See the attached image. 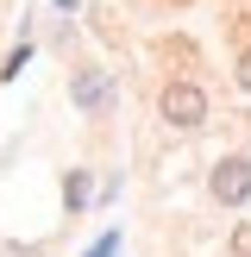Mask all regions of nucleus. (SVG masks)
<instances>
[{
	"instance_id": "nucleus-1",
	"label": "nucleus",
	"mask_w": 251,
	"mask_h": 257,
	"mask_svg": "<svg viewBox=\"0 0 251 257\" xmlns=\"http://www.w3.org/2000/svg\"><path fill=\"white\" fill-rule=\"evenodd\" d=\"M157 113H163V125H176V132H195V125H207V94H201L195 82H163Z\"/></svg>"
},
{
	"instance_id": "nucleus-2",
	"label": "nucleus",
	"mask_w": 251,
	"mask_h": 257,
	"mask_svg": "<svg viewBox=\"0 0 251 257\" xmlns=\"http://www.w3.org/2000/svg\"><path fill=\"white\" fill-rule=\"evenodd\" d=\"M207 195L220 207H245L251 201V157H220L213 176H207Z\"/></svg>"
},
{
	"instance_id": "nucleus-3",
	"label": "nucleus",
	"mask_w": 251,
	"mask_h": 257,
	"mask_svg": "<svg viewBox=\"0 0 251 257\" xmlns=\"http://www.w3.org/2000/svg\"><path fill=\"white\" fill-rule=\"evenodd\" d=\"M69 100L88 113V119H100V113L113 107V75H107V69H75V82H69Z\"/></svg>"
},
{
	"instance_id": "nucleus-4",
	"label": "nucleus",
	"mask_w": 251,
	"mask_h": 257,
	"mask_svg": "<svg viewBox=\"0 0 251 257\" xmlns=\"http://www.w3.org/2000/svg\"><path fill=\"white\" fill-rule=\"evenodd\" d=\"M88 195H94L88 170H69V182H63V201H69V213H82V207H88Z\"/></svg>"
},
{
	"instance_id": "nucleus-5",
	"label": "nucleus",
	"mask_w": 251,
	"mask_h": 257,
	"mask_svg": "<svg viewBox=\"0 0 251 257\" xmlns=\"http://www.w3.org/2000/svg\"><path fill=\"white\" fill-rule=\"evenodd\" d=\"M232 257H251V220L232 226Z\"/></svg>"
},
{
	"instance_id": "nucleus-6",
	"label": "nucleus",
	"mask_w": 251,
	"mask_h": 257,
	"mask_svg": "<svg viewBox=\"0 0 251 257\" xmlns=\"http://www.w3.org/2000/svg\"><path fill=\"white\" fill-rule=\"evenodd\" d=\"M238 88H251V50L238 57Z\"/></svg>"
},
{
	"instance_id": "nucleus-7",
	"label": "nucleus",
	"mask_w": 251,
	"mask_h": 257,
	"mask_svg": "<svg viewBox=\"0 0 251 257\" xmlns=\"http://www.w3.org/2000/svg\"><path fill=\"white\" fill-rule=\"evenodd\" d=\"M0 257H38V245H7Z\"/></svg>"
}]
</instances>
